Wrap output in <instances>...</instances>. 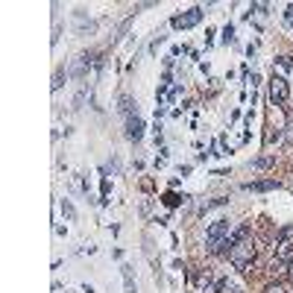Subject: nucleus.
<instances>
[{"instance_id": "1", "label": "nucleus", "mask_w": 293, "mask_h": 293, "mask_svg": "<svg viewBox=\"0 0 293 293\" xmlns=\"http://www.w3.org/2000/svg\"><path fill=\"white\" fill-rule=\"evenodd\" d=\"M226 238H229V220H214V223L208 226V232H206L208 252H214V249H217Z\"/></svg>"}, {"instance_id": "2", "label": "nucleus", "mask_w": 293, "mask_h": 293, "mask_svg": "<svg viewBox=\"0 0 293 293\" xmlns=\"http://www.w3.org/2000/svg\"><path fill=\"white\" fill-rule=\"evenodd\" d=\"M229 258H232V264H235L238 270H246V267H249V261L255 258V246L243 241V243H238V246L229 252Z\"/></svg>"}, {"instance_id": "3", "label": "nucleus", "mask_w": 293, "mask_h": 293, "mask_svg": "<svg viewBox=\"0 0 293 293\" xmlns=\"http://www.w3.org/2000/svg\"><path fill=\"white\" fill-rule=\"evenodd\" d=\"M203 15H206V12H203L200 6H193V9H188V12H185V15H176L170 24L176 27V30H188V27H193V24H200V21H203Z\"/></svg>"}, {"instance_id": "4", "label": "nucleus", "mask_w": 293, "mask_h": 293, "mask_svg": "<svg viewBox=\"0 0 293 293\" xmlns=\"http://www.w3.org/2000/svg\"><path fill=\"white\" fill-rule=\"evenodd\" d=\"M287 94H290L287 79H284V76H273V79H270V100H273V103H284Z\"/></svg>"}, {"instance_id": "5", "label": "nucleus", "mask_w": 293, "mask_h": 293, "mask_svg": "<svg viewBox=\"0 0 293 293\" xmlns=\"http://www.w3.org/2000/svg\"><path fill=\"white\" fill-rule=\"evenodd\" d=\"M126 135H129L132 141H141V138H144V121H141L138 115L126 118Z\"/></svg>"}, {"instance_id": "6", "label": "nucleus", "mask_w": 293, "mask_h": 293, "mask_svg": "<svg viewBox=\"0 0 293 293\" xmlns=\"http://www.w3.org/2000/svg\"><path fill=\"white\" fill-rule=\"evenodd\" d=\"M273 188H278L276 179H264V182H246V185H243V190H273Z\"/></svg>"}, {"instance_id": "7", "label": "nucleus", "mask_w": 293, "mask_h": 293, "mask_svg": "<svg viewBox=\"0 0 293 293\" xmlns=\"http://www.w3.org/2000/svg\"><path fill=\"white\" fill-rule=\"evenodd\" d=\"M121 270H123V281H126V293H135V281H132V267H126V264H123Z\"/></svg>"}, {"instance_id": "8", "label": "nucleus", "mask_w": 293, "mask_h": 293, "mask_svg": "<svg viewBox=\"0 0 293 293\" xmlns=\"http://www.w3.org/2000/svg\"><path fill=\"white\" fill-rule=\"evenodd\" d=\"M121 112L126 118H132V97H121Z\"/></svg>"}, {"instance_id": "9", "label": "nucleus", "mask_w": 293, "mask_h": 293, "mask_svg": "<svg viewBox=\"0 0 293 293\" xmlns=\"http://www.w3.org/2000/svg\"><path fill=\"white\" fill-rule=\"evenodd\" d=\"M217 206H226V200H211V203H203V206H200V214H206V211H211V208H217Z\"/></svg>"}, {"instance_id": "10", "label": "nucleus", "mask_w": 293, "mask_h": 293, "mask_svg": "<svg viewBox=\"0 0 293 293\" xmlns=\"http://www.w3.org/2000/svg\"><path fill=\"white\" fill-rule=\"evenodd\" d=\"M62 211H65V217H68V220H73V217H76V211H73V206H70L68 200H62Z\"/></svg>"}, {"instance_id": "11", "label": "nucleus", "mask_w": 293, "mask_h": 293, "mask_svg": "<svg viewBox=\"0 0 293 293\" xmlns=\"http://www.w3.org/2000/svg\"><path fill=\"white\" fill-rule=\"evenodd\" d=\"M185 200H188V197H176V193H167V197H164L167 206H179V203H185Z\"/></svg>"}, {"instance_id": "12", "label": "nucleus", "mask_w": 293, "mask_h": 293, "mask_svg": "<svg viewBox=\"0 0 293 293\" xmlns=\"http://www.w3.org/2000/svg\"><path fill=\"white\" fill-rule=\"evenodd\" d=\"M278 65H281L284 70H293V59L290 56H278Z\"/></svg>"}, {"instance_id": "13", "label": "nucleus", "mask_w": 293, "mask_h": 293, "mask_svg": "<svg viewBox=\"0 0 293 293\" xmlns=\"http://www.w3.org/2000/svg\"><path fill=\"white\" fill-rule=\"evenodd\" d=\"M232 38H235V27H226V30H223V41H226V44H229Z\"/></svg>"}, {"instance_id": "14", "label": "nucleus", "mask_w": 293, "mask_h": 293, "mask_svg": "<svg viewBox=\"0 0 293 293\" xmlns=\"http://www.w3.org/2000/svg\"><path fill=\"white\" fill-rule=\"evenodd\" d=\"M284 21H287V27L293 30V6H287V9H284Z\"/></svg>"}, {"instance_id": "15", "label": "nucleus", "mask_w": 293, "mask_h": 293, "mask_svg": "<svg viewBox=\"0 0 293 293\" xmlns=\"http://www.w3.org/2000/svg\"><path fill=\"white\" fill-rule=\"evenodd\" d=\"M270 164H273V158H258L255 161V167H270Z\"/></svg>"}, {"instance_id": "16", "label": "nucleus", "mask_w": 293, "mask_h": 293, "mask_svg": "<svg viewBox=\"0 0 293 293\" xmlns=\"http://www.w3.org/2000/svg\"><path fill=\"white\" fill-rule=\"evenodd\" d=\"M267 293H287V290H284L281 284H270V287H267Z\"/></svg>"}, {"instance_id": "17", "label": "nucleus", "mask_w": 293, "mask_h": 293, "mask_svg": "<svg viewBox=\"0 0 293 293\" xmlns=\"http://www.w3.org/2000/svg\"><path fill=\"white\" fill-rule=\"evenodd\" d=\"M284 141H287V144H293V123L287 126V132H284Z\"/></svg>"}, {"instance_id": "18", "label": "nucleus", "mask_w": 293, "mask_h": 293, "mask_svg": "<svg viewBox=\"0 0 293 293\" xmlns=\"http://www.w3.org/2000/svg\"><path fill=\"white\" fill-rule=\"evenodd\" d=\"M287 273H290V276H293V258H290V270H287Z\"/></svg>"}]
</instances>
